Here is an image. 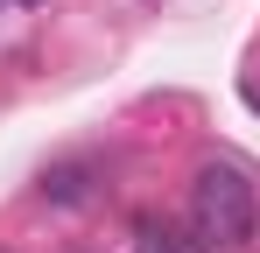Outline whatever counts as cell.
Wrapping results in <instances>:
<instances>
[{"label": "cell", "instance_id": "6da1fadb", "mask_svg": "<svg viewBox=\"0 0 260 253\" xmlns=\"http://www.w3.org/2000/svg\"><path fill=\"white\" fill-rule=\"evenodd\" d=\"M190 239L204 253H246L260 239V190L239 162H204L190 176Z\"/></svg>", "mask_w": 260, "mask_h": 253}, {"label": "cell", "instance_id": "7a4b0ae2", "mask_svg": "<svg viewBox=\"0 0 260 253\" xmlns=\"http://www.w3.org/2000/svg\"><path fill=\"white\" fill-rule=\"evenodd\" d=\"M134 246H141V253H204L197 239H183L169 218H155V211H141V218H134Z\"/></svg>", "mask_w": 260, "mask_h": 253}]
</instances>
